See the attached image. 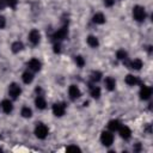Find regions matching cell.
Returning a JSON list of instances; mask_svg holds the SVG:
<instances>
[{
  "mask_svg": "<svg viewBox=\"0 0 153 153\" xmlns=\"http://www.w3.org/2000/svg\"><path fill=\"white\" fill-rule=\"evenodd\" d=\"M54 51L55 53H60V43H55L54 44Z\"/></svg>",
  "mask_w": 153,
  "mask_h": 153,
  "instance_id": "obj_32",
  "label": "cell"
},
{
  "mask_svg": "<svg viewBox=\"0 0 153 153\" xmlns=\"http://www.w3.org/2000/svg\"><path fill=\"white\" fill-rule=\"evenodd\" d=\"M48 128H47V126L45 124H43V123H38L37 126H36V128H35V135L38 137V139H45L47 137V135H48Z\"/></svg>",
  "mask_w": 153,
  "mask_h": 153,
  "instance_id": "obj_2",
  "label": "cell"
},
{
  "mask_svg": "<svg viewBox=\"0 0 153 153\" xmlns=\"http://www.w3.org/2000/svg\"><path fill=\"white\" fill-rule=\"evenodd\" d=\"M141 149V146H140V143H136L135 145V147H134V152H139Z\"/></svg>",
  "mask_w": 153,
  "mask_h": 153,
  "instance_id": "obj_33",
  "label": "cell"
},
{
  "mask_svg": "<svg viewBox=\"0 0 153 153\" xmlns=\"http://www.w3.org/2000/svg\"><path fill=\"white\" fill-rule=\"evenodd\" d=\"M20 93H22V88H20V86L18 85V84H16V82H12L10 86H8V94L12 97V98H18L19 96H20Z\"/></svg>",
  "mask_w": 153,
  "mask_h": 153,
  "instance_id": "obj_5",
  "label": "cell"
},
{
  "mask_svg": "<svg viewBox=\"0 0 153 153\" xmlns=\"http://www.w3.org/2000/svg\"><path fill=\"white\" fill-rule=\"evenodd\" d=\"M104 84H105V87L109 91H114L115 87H116V80L112 76H106L105 80H104Z\"/></svg>",
  "mask_w": 153,
  "mask_h": 153,
  "instance_id": "obj_14",
  "label": "cell"
},
{
  "mask_svg": "<svg viewBox=\"0 0 153 153\" xmlns=\"http://www.w3.org/2000/svg\"><path fill=\"white\" fill-rule=\"evenodd\" d=\"M5 26H6V19H5V17L0 16V29H4Z\"/></svg>",
  "mask_w": 153,
  "mask_h": 153,
  "instance_id": "obj_29",
  "label": "cell"
},
{
  "mask_svg": "<svg viewBox=\"0 0 153 153\" xmlns=\"http://www.w3.org/2000/svg\"><path fill=\"white\" fill-rule=\"evenodd\" d=\"M39 39H41V33H39V31L36 30V29L31 30L30 33H29V41H30V43H31L32 45H36V44H38Z\"/></svg>",
  "mask_w": 153,
  "mask_h": 153,
  "instance_id": "obj_7",
  "label": "cell"
},
{
  "mask_svg": "<svg viewBox=\"0 0 153 153\" xmlns=\"http://www.w3.org/2000/svg\"><path fill=\"white\" fill-rule=\"evenodd\" d=\"M90 92H91V96L96 99H98L100 97V88L98 86H92L90 85Z\"/></svg>",
  "mask_w": 153,
  "mask_h": 153,
  "instance_id": "obj_21",
  "label": "cell"
},
{
  "mask_svg": "<svg viewBox=\"0 0 153 153\" xmlns=\"http://www.w3.org/2000/svg\"><path fill=\"white\" fill-rule=\"evenodd\" d=\"M68 36V29H67V25H63L61 29H59L54 35H53V38L55 41H62L65 38H67Z\"/></svg>",
  "mask_w": 153,
  "mask_h": 153,
  "instance_id": "obj_3",
  "label": "cell"
},
{
  "mask_svg": "<svg viewBox=\"0 0 153 153\" xmlns=\"http://www.w3.org/2000/svg\"><path fill=\"white\" fill-rule=\"evenodd\" d=\"M6 6H7V1L6 0H0V11L4 10Z\"/></svg>",
  "mask_w": 153,
  "mask_h": 153,
  "instance_id": "obj_31",
  "label": "cell"
},
{
  "mask_svg": "<svg viewBox=\"0 0 153 153\" xmlns=\"http://www.w3.org/2000/svg\"><path fill=\"white\" fill-rule=\"evenodd\" d=\"M100 142L106 147L111 146L114 142V135L110 131H103L100 135Z\"/></svg>",
  "mask_w": 153,
  "mask_h": 153,
  "instance_id": "obj_4",
  "label": "cell"
},
{
  "mask_svg": "<svg viewBox=\"0 0 153 153\" xmlns=\"http://www.w3.org/2000/svg\"><path fill=\"white\" fill-rule=\"evenodd\" d=\"M1 109H2V111L5 114H10L12 111V109H13V105L8 99H4L1 102Z\"/></svg>",
  "mask_w": 153,
  "mask_h": 153,
  "instance_id": "obj_15",
  "label": "cell"
},
{
  "mask_svg": "<svg viewBox=\"0 0 153 153\" xmlns=\"http://www.w3.org/2000/svg\"><path fill=\"white\" fill-rule=\"evenodd\" d=\"M142 61L140 60V59H134L133 61H130L129 63H128V67L129 68H133V69H136V71H139V69H141V67H142Z\"/></svg>",
  "mask_w": 153,
  "mask_h": 153,
  "instance_id": "obj_16",
  "label": "cell"
},
{
  "mask_svg": "<svg viewBox=\"0 0 153 153\" xmlns=\"http://www.w3.org/2000/svg\"><path fill=\"white\" fill-rule=\"evenodd\" d=\"M133 17L136 22H143L146 18V11L142 6H134L133 8Z\"/></svg>",
  "mask_w": 153,
  "mask_h": 153,
  "instance_id": "obj_1",
  "label": "cell"
},
{
  "mask_svg": "<svg viewBox=\"0 0 153 153\" xmlns=\"http://www.w3.org/2000/svg\"><path fill=\"white\" fill-rule=\"evenodd\" d=\"M151 96H152V88L149 86L142 85L141 90H140V98L143 99V100H147V99L151 98Z\"/></svg>",
  "mask_w": 153,
  "mask_h": 153,
  "instance_id": "obj_8",
  "label": "cell"
},
{
  "mask_svg": "<svg viewBox=\"0 0 153 153\" xmlns=\"http://www.w3.org/2000/svg\"><path fill=\"white\" fill-rule=\"evenodd\" d=\"M23 47L24 45H23V43L20 41H16L14 43H12V47L11 48H12V51L13 53H19L20 50H23Z\"/></svg>",
  "mask_w": 153,
  "mask_h": 153,
  "instance_id": "obj_22",
  "label": "cell"
},
{
  "mask_svg": "<svg viewBox=\"0 0 153 153\" xmlns=\"http://www.w3.org/2000/svg\"><path fill=\"white\" fill-rule=\"evenodd\" d=\"M124 81H126V84H128L129 86H135L136 84H140V82H141L140 79H137V76H135V75H133V74H128V75L126 76Z\"/></svg>",
  "mask_w": 153,
  "mask_h": 153,
  "instance_id": "obj_13",
  "label": "cell"
},
{
  "mask_svg": "<svg viewBox=\"0 0 153 153\" xmlns=\"http://www.w3.org/2000/svg\"><path fill=\"white\" fill-rule=\"evenodd\" d=\"M68 93H69V97H71L72 100H75V99H78V98L81 96V92H80L79 87L75 86V85H71V86H69Z\"/></svg>",
  "mask_w": 153,
  "mask_h": 153,
  "instance_id": "obj_9",
  "label": "cell"
},
{
  "mask_svg": "<svg viewBox=\"0 0 153 153\" xmlns=\"http://www.w3.org/2000/svg\"><path fill=\"white\" fill-rule=\"evenodd\" d=\"M114 2H115V0H104V5L108 7H111L114 5Z\"/></svg>",
  "mask_w": 153,
  "mask_h": 153,
  "instance_id": "obj_30",
  "label": "cell"
},
{
  "mask_svg": "<svg viewBox=\"0 0 153 153\" xmlns=\"http://www.w3.org/2000/svg\"><path fill=\"white\" fill-rule=\"evenodd\" d=\"M27 67L30 71L32 72H38L41 69V62L37 60V59H31L29 62H27Z\"/></svg>",
  "mask_w": 153,
  "mask_h": 153,
  "instance_id": "obj_11",
  "label": "cell"
},
{
  "mask_svg": "<svg viewBox=\"0 0 153 153\" xmlns=\"http://www.w3.org/2000/svg\"><path fill=\"white\" fill-rule=\"evenodd\" d=\"M22 116L25 117V118L31 117V116H32V110H31L29 106H24V108L22 109Z\"/></svg>",
  "mask_w": 153,
  "mask_h": 153,
  "instance_id": "obj_25",
  "label": "cell"
},
{
  "mask_svg": "<svg viewBox=\"0 0 153 153\" xmlns=\"http://www.w3.org/2000/svg\"><path fill=\"white\" fill-rule=\"evenodd\" d=\"M75 62H76V65H78L79 67H84V65H85V60H84V57L80 56V55L75 56Z\"/></svg>",
  "mask_w": 153,
  "mask_h": 153,
  "instance_id": "obj_26",
  "label": "cell"
},
{
  "mask_svg": "<svg viewBox=\"0 0 153 153\" xmlns=\"http://www.w3.org/2000/svg\"><path fill=\"white\" fill-rule=\"evenodd\" d=\"M120 127H121V122H120L118 120H111V121L109 122V124H108V128H109L111 131L118 130Z\"/></svg>",
  "mask_w": 153,
  "mask_h": 153,
  "instance_id": "obj_19",
  "label": "cell"
},
{
  "mask_svg": "<svg viewBox=\"0 0 153 153\" xmlns=\"http://www.w3.org/2000/svg\"><path fill=\"white\" fill-rule=\"evenodd\" d=\"M66 151H67V152H80V148L76 147V146H68V147L66 148Z\"/></svg>",
  "mask_w": 153,
  "mask_h": 153,
  "instance_id": "obj_28",
  "label": "cell"
},
{
  "mask_svg": "<svg viewBox=\"0 0 153 153\" xmlns=\"http://www.w3.org/2000/svg\"><path fill=\"white\" fill-rule=\"evenodd\" d=\"M92 20H93V23L94 24H104L105 23V17H104V14L103 13H96L93 17H92Z\"/></svg>",
  "mask_w": 153,
  "mask_h": 153,
  "instance_id": "obj_17",
  "label": "cell"
},
{
  "mask_svg": "<svg viewBox=\"0 0 153 153\" xmlns=\"http://www.w3.org/2000/svg\"><path fill=\"white\" fill-rule=\"evenodd\" d=\"M86 41H87V44H88L91 48H97V47L99 45V41H98V38H97L96 36L90 35Z\"/></svg>",
  "mask_w": 153,
  "mask_h": 153,
  "instance_id": "obj_18",
  "label": "cell"
},
{
  "mask_svg": "<svg viewBox=\"0 0 153 153\" xmlns=\"http://www.w3.org/2000/svg\"><path fill=\"white\" fill-rule=\"evenodd\" d=\"M6 1H7V6H10L11 8H16L18 4V0H6Z\"/></svg>",
  "mask_w": 153,
  "mask_h": 153,
  "instance_id": "obj_27",
  "label": "cell"
},
{
  "mask_svg": "<svg viewBox=\"0 0 153 153\" xmlns=\"http://www.w3.org/2000/svg\"><path fill=\"white\" fill-rule=\"evenodd\" d=\"M116 57H117L118 60L124 61V60L128 59V54H127V51H124L123 49H120V50H117V53H116Z\"/></svg>",
  "mask_w": 153,
  "mask_h": 153,
  "instance_id": "obj_23",
  "label": "cell"
},
{
  "mask_svg": "<svg viewBox=\"0 0 153 153\" xmlns=\"http://www.w3.org/2000/svg\"><path fill=\"white\" fill-rule=\"evenodd\" d=\"M22 79H23V81H24L25 84H30V82H32V80H33V74H32L30 71H26V72L23 73Z\"/></svg>",
  "mask_w": 153,
  "mask_h": 153,
  "instance_id": "obj_20",
  "label": "cell"
},
{
  "mask_svg": "<svg viewBox=\"0 0 153 153\" xmlns=\"http://www.w3.org/2000/svg\"><path fill=\"white\" fill-rule=\"evenodd\" d=\"M100 78H102V73H100L99 71H93V72L91 73V80H92L93 82L99 81Z\"/></svg>",
  "mask_w": 153,
  "mask_h": 153,
  "instance_id": "obj_24",
  "label": "cell"
},
{
  "mask_svg": "<svg viewBox=\"0 0 153 153\" xmlns=\"http://www.w3.org/2000/svg\"><path fill=\"white\" fill-rule=\"evenodd\" d=\"M66 111V104L65 103H55L53 105V114L57 117H61L65 115Z\"/></svg>",
  "mask_w": 153,
  "mask_h": 153,
  "instance_id": "obj_6",
  "label": "cell"
},
{
  "mask_svg": "<svg viewBox=\"0 0 153 153\" xmlns=\"http://www.w3.org/2000/svg\"><path fill=\"white\" fill-rule=\"evenodd\" d=\"M35 105H36V108L39 109V110L45 109V106H47V102H45L44 97L41 96V94H38V96L36 97V99H35Z\"/></svg>",
  "mask_w": 153,
  "mask_h": 153,
  "instance_id": "obj_12",
  "label": "cell"
},
{
  "mask_svg": "<svg viewBox=\"0 0 153 153\" xmlns=\"http://www.w3.org/2000/svg\"><path fill=\"white\" fill-rule=\"evenodd\" d=\"M118 133H120V136H121L122 139H124V140H128V139L130 137V135H131L130 128L127 127V126H122V124H121V127L118 128Z\"/></svg>",
  "mask_w": 153,
  "mask_h": 153,
  "instance_id": "obj_10",
  "label": "cell"
}]
</instances>
